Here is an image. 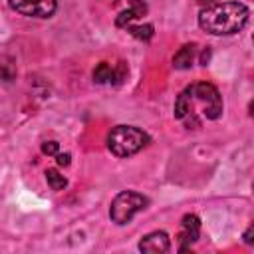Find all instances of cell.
Returning a JSON list of instances; mask_svg holds the SVG:
<instances>
[{"label":"cell","mask_w":254,"mask_h":254,"mask_svg":"<svg viewBox=\"0 0 254 254\" xmlns=\"http://www.w3.org/2000/svg\"><path fill=\"white\" fill-rule=\"evenodd\" d=\"M250 18V10L246 4L228 0V2H212L204 6L198 14V26L206 34L212 36H232L238 34Z\"/></svg>","instance_id":"obj_1"},{"label":"cell","mask_w":254,"mask_h":254,"mask_svg":"<svg viewBox=\"0 0 254 254\" xmlns=\"http://www.w3.org/2000/svg\"><path fill=\"white\" fill-rule=\"evenodd\" d=\"M147 145H149V135L133 125H117L107 135V149L119 159L131 157Z\"/></svg>","instance_id":"obj_2"},{"label":"cell","mask_w":254,"mask_h":254,"mask_svg":"<svg viewBox=\"0 0 254 254\" xmlns=\"http://www.w3.org/2000/svg\"><path fill=\"white\" fill-rule=\"evenodd\" d=\"M149 204L147 196H143L141 192H135V190H121L119 194H115V198L111 200V206H109V216L115 224H127L131 222V218L141 212L145 206Z\"/></svg>","instance_id":"obj_3"},{"label":"cell","mask_w":254,"mask_h":254,"mask_svg":"<svg viewBox=\"0 0 254 254\" xmlns=\"http://www.w3.org/2000/svg\"><path fill=\"white\" fill-rule=\"evenodd\" d=\"M190 91H192V101L202 103V113L206 119H218L222 115V95L212 83L206 81L192 83Z\"/></svg>","instance_id":"obj_4"},{"label":"cell","mask_w":254,"mask_h":254,"mask_svg":"<svg viewBox=\"0 0 254 254\" xmlns=\"http://www.w3.org/2000/svg\"><path fill=\"white\" fill-rule=\"evenodd\" d=\"M8 6L28 18H52L58 10V0H8Z\"/></svg>","instance_id":"obj_5"},{"label":"cell","mask_w":254,"mask_h":254,"mask_svg":"<svg viewBox=\"0 0 254 254\" xmlns=\"http://www.w3.org/2000/svg\"><path fill=\"white\" fill-rule=\"evenodd\" d=\"M200 236V220L196 214H185L181 220V232H179V250L185 252L194 244Z\"/></svg>","instance_id":"obj_6"},{"label":"cell","mask_w":254,"mask_h":254,"mask_svg":"<svg viewBox=\"0 0 254 254\" xmlns=\"http://www.w3.org/2000/svg\"><path fill=\"white\" fill-rule=\"evenodd\" d=\"M171 248V240L169 234L163 230H155L149 232L147 236H143L139 240V250L141 252H149V254H165Z\"/></svg>","instance_id":"obj_7"},{"label":"cell","mask_w":254,"mask_h":254,"mask_svg":"<svg viewBox=\"0 0 254 254\" xmlns=\"http://www.w3.org/2000/svg\"><path fill=\"white\" fill-rule=\"evenodd\" d=\"M175 117L177 119H187L189 115H192V91H190V85L187 89H183L175 101Z\"/></svg>","instance_id":"obj_8"},{"label":"cell","mask_w":254,"mask_h":254,"mask_svg":"<svg viewBox=\"0 0 254 254\" xmlns=\"http://www.w3.org/2000/svg\"><path fill=\"white\" fill-rule=\"evenodd\" d=\"M194 54H196V46L194 44H185L175 56H173V67L175 69H189L194 62Z\"/></svg>","instance_id":"obj_9"},{"label":"cell","mask_w":254,"mask_h":254,"mask_svg":"<svg viewBox=\"0 0 254 254\" xmlns=\"http://www.w3.org/2000/svg\"><path fill=\"white\" fill-rule=\"evenodd\" d=\"M93 81L95 83H117V71L113 65H109L107 62H99L93 69Z\"/></svg>","instance_id":"obj_10"},{"label":"cell","mask_w":254,"mask_h":254,"mask_svg":"<svg viewBox=\"0 0 254 254\" xmlns=\"http://www.w3.org/2000/svg\"><path fill=\"white\" fill-rule=\"evenodd\" d=\"M0 79L4 83H10L16 79V64L10 56H2L0 58Z\"/></svg>","instance_id":"obj_11"},{"label":"cell","mask_w":254,"mask_h":254,"mask_svg":"<svg viewBox=\"0 0 254 254\" xmlns=\"http://www.w3.org/2000/svg\"><path fill=\"white\" fill-rule=\"evenodd\" d=\"M125 30H127L133 38L143 40V42L151 40V38H153V34H155V32H153L155 28H153L151 24H143V26H141V24H139V26H135V24H127V26H125Z\"/></svg>","instance_id":"obj_12"},{"label":"cell","mask_w":254,"mask_h":254,"mask_svg":"<svg viewBox=\"0 0 254 254\" xmlns=\"http://www.w3.org/2000/svg\"><path fill=\"white\" fill-rule=\"evenodd\" d=\"M46 181H48L52 190H64L67 187V179L60 171H56V169H48L46 171Z\"/></svg>","instance_id":"obj_13"},{"label":"cell","mask_w":254,"mask_h":254,"mask_svg":"<svg viewBox=\"0 0 254 254\" xmlns=\"http://www.w3.org/2000/svg\"><path fill=\"white\" fill-rule=\"evenodd\" d=\"M42 153L56 157V155L60 153V143H58V141H46V143H42Z\"/></svg>","instance_id":"obj_14"},{"label":"cell","mask_w":254,"mask_h":254,"mask_svg":"<svg viewBox=\"0 0 254 254\" xmlns=\"http://www.w3.org/2000/svg\"><path fill=\"white\" fill-rule=\"evenodd\" d=\"M56 161H58L60 167H67V165L71 163V155H69V153H58V155H56Z\"/></svg>","instance_id":"obj_15"},{"label":"cell","mask_w":254,"mask_h":254,"mask_svg":"<svg viewBox=\"0 0 254 254\" xmlns=\"http://www.w3.org/2000/svg\"><path fill=\"white\" fill-rule=\"evenodd\" d=\"M242 238H244V242H246V244H252V226H248V228H246V232H244V236H242Z\"/></svg>","instance_id":"obj_16"},{"label":"cell","mask_w":254,"mask_h":254,"mask_svg":"<svg viewBox=\"0 0 254 254\" xmlns=\"http://www.w3.org/2000/svg\"><path fill=\"white\" fill-rule=\"evenodd\" d=\"M208 58H210V50L206 48V50L202 52V56H200V64H202V65H206V64H208Z\"/></svg>","instance_id":"obj_17"},{"label":"cell","mask_w":254,"mask_h":254,"mask_svg":"<svg viewBox=\"0 0 254 254\" xmlns=\"http://www.w3.org/2000/svg\"><path fill=\"white\" fill-rule=\"evenodd\" d=\"M202 6H208V4H212V2H216V0H198Z\"/></svg>","instance_id":"obj_18"}]
</instances>
